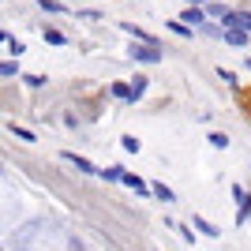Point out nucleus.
I'll list each match as a JSON object with an SVG mask.
<instances>
[{"mask_svg":"<svg viewBox=\"0 0 251 251\" xmlns=\"http://www.w3.org/2000/svg\"><path fill=\"white\" fill-rule=\"evenodd\" d=\"M210 147L225 150V147H229V135H221V131H214V135H210Z\"/></svg>","mask_w":251,"mask_h":251,"instance_id":"18","label":"nucleus"},{"mask_svg":"<svg viewBox=\"0 0 251 251\" xmlns=\"http://www.w3.org/2000/svg\"><path fill=\"white\" fill-rule=\"evenodd\" d=\"M232 199L240 202V210H236V225H244V221L251 218V195L240 188V184H236V188H232Z\"/></svg>","mask_w":251,"mask_h":251,"instance_id":"2","label":"nucleus"},{"mask_svg":"<svg viewBox=\"0 0 251 251\" xmlns=\"http://www.w3.org/2000/svg\"><path fill=\"white\" fill-rule=\"evenodd\" d=\"M23 83L26 86H45V75H23Z\"/></svg>","mask_w":251,"mask_h":251,"instance_id":"21","label":"nucleus"},{"mask_svg":"<svg viewBox=\"0 0 251 251\" xmlns=\"http://www.w3.org/2000/svg\"><path fill=\"white\" fill-rule=\"evenodd\" d=\"M120 173H124V169H120V165H109V169H105V173H101V176H105V180H120Z\"/></svg>","mask_w":251,"mask_h":251,"instance_id":"22","label":"nucleus"},{"mask_svg":"<svg viewBox=\"0 0 251 251\" xmlns=\"http://www.w3.org/2000/svg\"><path fill=\"white\" fill-rule=\"evenodd\" d=\"M120 184H127V188H135V191H139V195H147V191H150V188H147V184H143V180H139V176H135V173H127V169H124V173H120Z\"/></svg>","mask_w":251,"mask_h":251,"instance_id":"8","label":"nucleus"},{"mask_svg":"<svg viewBox=\"0 0 251 251\" xmlns=\"http://www.w3.org/2000/svg\"><path fill=\"white\" fill-rule=\"evenodd\" d=\"M64 161H72L79 173H86V176H101V169L94 165V161H86V157H79V154H72V150H64Z\"/></svg>","mask_w":251,"mask_h":251,"instance_id":"3","label":"nucleus"},{"mask_svg":"<svg viewBox=\"0 0 251 251\" xmlns=\"http://www.w3.org/2000/svg\"><path fill=\"white\" fill-rule=\"evenodd\" d=\"M45 42H49V45H68V38H64L60 30H52V26H45Z\"/></svg>","mask_w":251,"mask_h":251,"instance_id":"14","label":"nucleus"},{"mask_svg":"<svg viewBox=\"0 0 251 251\" xmlns=\"http://www.w3.org/2000/svg\"><path fill=\"white\" fill-rule=\"evenodd\" d=\"M218 75H221V83H229V86H236V72H225V68H221Z\"/></svg>","mask_w":251,"mask_h":251,"instance_id":"23","label":"nucleus"},{"mask_svg":"<svg viewBox=\"0 0 251 251\" xmlns=\"http://www.w3.org/2000/svg\"><path fill=\"white\" fill-rule=\"evenodd\" d=\"M38 4H42L45 11H68V8H64V0H38Z\"/></svg>","mask_w":251,"mask_h":251,"instance_id":"19","label":"nucleus"},{"mask_svg":"<svg viewBox=\"0 0 251 251\" xmlns=\"http://www.w3.org/2000/svg\"><path fill=\"white\" fill-rule=\"evenodd\" d=\"M221 42H225V45H248V42H251V34H248V30H240V26H225Z\"/></svg>","mask_w":251,"mask_h":251,"instance_id":"5","label":"nucleus"},{"mask_svg":"<svg viewBox=\"0 0 251 251\" xmlns=\"http://www.w3.org/2000/svg\"><path fill=\"white\" fill-rule=\"evenodd\" d=\"M195 229H199L202 236H210V240H214V236H221L218 225H210V221H206V218H199V214H195Z\"/></svg>","mask_w":251,"mask_h":251,"instance_id":"9","label":"nucleus"},{"mask_svg":"<svg viewBox=\"0 0 251 251\" xmlns=\"http://www.w3.org/2000/svg\"><path fill=\"white\" fill-rule=\"evenodd\" d=\"M184 4H195V8H202V4H206V0H184Z\"/></svg>","mask_w":251,"mask_h":251,"instance_id":"26","label":"nucleus"},{"mask_svg":"<svg viewBox=\"0 0 251 251\" xmlns=\"http://www.w3.org/2000/svg\"><path fill=\"white\" fill-rule=\"evenodd\" d=\"M176 232H180V236H184L188 244H195V232H188V225H176Z\"/></svg>","mask_w":251,"mask_h":251,"instance_id":"24","label":"nucleus"},{"mask_svg":"<svg viewBox=\"0 0 251 251\" xmlns=\"http://www.w3.org/2000/svg\"><path fill=\"white\" fill-rule=\"evenodd\" d=\"M225 26H240V30H248V34H251V11H229Z\"/></svg>","mask_w":251,"mask_h":251,"instance_id":"6","label":"nucleus"},{"mask_svg":"<svg viewBox=\"0 0 251 251\" xmlns=\"http://www.w3.org/2000/svg\"><path fill=\"white\" fill-rule=\"evenodd\" d=\"M127 56L139 64H161V49L150 42H131V49H127Z\"/></svg>","mask_w":251,"mask_h":251,"instance_id":"1","label":"nucleus"},{"mask_svg":"<svg viewBox=\"0 0 251 251\" xmlns=\"http://www.w3.org/2000/svg\"><path fill=\"white\" fill-rule=\"evenodd\" d=\"M8 49L15 52V56H19V52H26V45H23V42H15V38H11V42H8Z\"/></svg>","mask_w":251,"mask_h":251,"instance_id":"25","label":"nucleus"},{"mask_svg":"<svg viewBox=\"0 0 251 251\" xmlns=\"http://www.w3.org/2000/svg\"><path fill=\"white\" fill-rule=\"evenodd\" d=\"M0 38H4V34H0Z\"/></svg>","mask_w":251,"mask_h":251,"instance_id":"27","label":"nucleus"},{"mask_svg":"<svg viewBox=\"0 0 251 251\" xmlns=\"http://www.w3.org/2000/svg\"><path fill=\"white\" fill-rule=\"evenodd\" d=\"M199 34H206V38H221V34H225V26H214V23H202V26H199Z\"/></svg>","mask_w":251,"mask_h":251,"instance_id":"15","label":"nucleus"},{"mask_svg":"<svg viewBox=\"0 0 251 251\" xmlns=\"http://www.w3.org/2000/svg\"><path fill=\"white\" fill-rule=\"evenodd\" d=\"M202 8H206V19H229V11L232 8H225V4H218V0H206V4H202Z\"/></svg>","mask_w":251,"mask_h":251,"instance_id":"7","label":"nucleus"},{"mask_svg":"<svg viewBox=\"0 0 251 251\" xmlns=\"http://www.w3.org/2000/svg\"><path fill=\"white\" fill-rule=\"evenodd\" d=\"M150 191H154L161 202H176V195H173V188H165V184H150Z\"/></svg>","mask_w":251,"mask_h":251,"instance_id":"12","label":"nucleus"},{"mask_svg":"<svg viewBox=\"0 0 251 251\" xmlns=\"http://www.w3.org/2000/svg\"><path fill=\"white\" fill-rule=\"evenodd\" d=\"M180 19L188 23L191 30H199L202 23H206V8H195V4H188V8H184V15H180Z\"/></svg>","mask_w":251,"mask_h":251,"instance_id":"4","label":"nucleus"},{"mask_svg":"<svg viewBox=\"0 0 251 251\" xmlns=\"http://www.w3.org/2000/svg\"><path fill=\"white\" fill-rule=\"evenodd\" d=\"M11 75H19V64H15V60H4V64H0V79H11Z\"/></svg>","mask_w":251,"mask_h":251,"instance_id":"16","label":"nucleus"},{"mask_svg":"<svg viewBox=\"0 0 251 251\" xmlns=\"http://www.w3.org/2000/svg\"><path fill=\"white\" fill-rule=\"evenodd\" d=\"M113 98H120V101H135V98H131V83H113Z\"/></svg>","mask_w":251,"mask_h":251,"instance_id":"13","label":"nucleus"},{"mask_svg":"<svg viewBox=\"0 0 251 251\" xmlns=\"http://www.w3.org/2000/svg\"><path fill=\"white\" fill-rule=\"evenodd\" d=\"M147 86H150V79H147V75H135V79H131V98L139 101V98L147 94Z\"/></svg>","mask_w":251,"mask_h":251,"instance_id":"10","label":"nucleus"},{"mask_svg":"<svg viewBox=\"0 0 251 251\" xmlns=\"http://www.w3.org/2000/svg\"><path fill=\"white\" fill-rule=\"evenodd\" d=\"M11 131L23 139V143H34V131H26V127H19V124H11Z\"/></svg>","mask_w":251,"mask_h":251,"instance_id":"20","label":"nucleus"},{"mask_svg":"<svg viewBox=\"0 0 251 251\" xmlns=\"http://www.w3.org/2000/svg\"><path fill=\"white\" fill-rule=\"evenodd\" d=\"M120 147H124L127 154H139V139L135 135H124V139H120Z\"/></svg>","mask_w":251,"mask_h":251,"instance_id":"17","label":"nucleus"},{"mask_svg":"<svg viewBox=\"0 0 251 251\" xmlns=\"http://www.w3.org/2000/svg\"><path fill=\"white\" fill-rule=\"evenodd\" d=\"M169 30L176 34V38H191V34H195V30H191V26H188L184 19H173V23H169Z\"/></svg>","mask_w":251,"mask_h":251,"instance_id":"11","label":"nucleus"}]
</instances>
